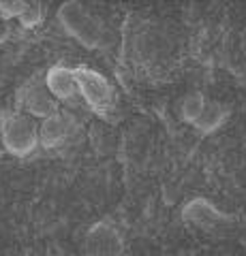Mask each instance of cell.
Instances as JSON below:
<instances>
[{"label":"cell","mask_w":246,"mask_h":256,"mask_svg":"<svg viewBox=\"0 0 246 256\" xmlns=\"http://www.w3.org/2000/svg\"><path fill=\"white\" fill-rule=\"evenodd\" d=\"M77 84H79V90H82L84 98L88 100L90 105L103 107L109 100V86L103 82L101 75H94V73L84 70V73H79Z\"/></svg>","instance_id":"obj_1"},{"label":"cell","mask_w":246,"mask_h":256,"mask_svg":"<svg viewBox=\"0 0 246 256\" xmlns=\"http://www.w3.org/2000/svg\"><path fill=\"white\" fill-rule=\"evenodd\" d=\"M5 134H7V143H9V148L15 150V152H26L28 148H33L35 134H33V126H30L26 120L15 118L13 122L7 124Z\"/></svg>","instance_id":"obj_2"},{"label":"cell","mask_w":246,"mask_h":256,"mask_svg":"<svg viewBox=\"0 0 246 256\" xmlns=\"http://www.w3.org/2000/svg\"><path fill=\"white\" fill-rule=\"evenodd\" d=\"M75 86H77V77L69 70H54L52 77H50V88L56 96H71L75 92Z\"/></svg>","instance_id":"obj_3"}]
</instances>
